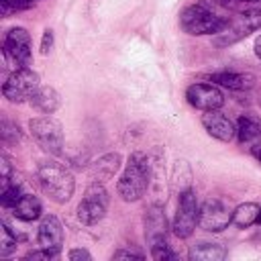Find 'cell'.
Listing matches in <instances>:
<instances>
[{
    "instance_id": "obj_1",
    "label": "cell",
    "mask_w": 261,
    "mask_h": 261,
    "mask_svg": "<svg viewBox=\"0 0 261 261\" xmlns=\"http://www.w3.org/2000/svg\"><path fill=\"white\" fill-rule=\"evenodd\" d=\"M153 177V163L151 159L141 153L135 151L128 155L126 167L116 184V192L124 202H137L143 198V194L147 192L149 184Z\"/></svg>"
},
{
    "instance_id": "obj_2",
    "label": "cell",
    "mask_w": 261,
    "mask_h": 261,
    "mask_svg": "<svg viewBox=\"0 0 261 261\" xmlns=\"http://www.w3.org/2000/svg\"><path fill=\"white\" fill-rule=\"evenodd\" d=\"M37 177H39V184L43 188V192L57 204H65L71 196H73V190H75V179L71 175V171L59 163V161H53V159H47L39 165L37 169Z\"/></svg>"
},
{
    "instance_id": "obj_3",
    "label": "cell",
    "mask_w": 261,
    "mask_h": 261,
    "mask_svg": "<svg viewBox=\"0 0 261 261\" xmlns=\"http://www.w3.org/2000/svg\"><path fill=\"white\" fill-rule=\"evenodd\" d=\"M228 18L216 14L208 4H192L179 14V27L188 35H216L226 27Z\"/></svg>"
},
{
    "instance_id": "obj_4",
    "label": "cell",
    "mask_w": 261,
    "mask_h": 261,
    "mask_svg": "<svg viewBox=\"0 0 261 261\" xmlns=\"http://www.w3.org/2000/svg\"><path fill=\"white\" fill-rule=\"evenodd\" d=\"M257 29H261V8H251V10H243L241 14L228 18L226 27L214 35L212 43L216 47H228L245 37H249L251 33H255Z\"/></svg>"
},
{
    "instance_id": "obj_5",
    "label": "cell",
    "mask_w": 261,
    "mask_h": 261,
    "mask_svg": "<svg viewBox=\"0 0 261 261\" xmlns=\"http://www.w3.org/2000/svg\"><path fill=\"white\" fill-rule=\"evenodd\" d=\"M29 133L43 151H47L51 155H59L63 151V126L57 118H53L49 114L31 118Z\"/></svg>"
},
{
    "instance_id": "obj_6",
    "label": "cell",
    "mask_w": 261,
    "mask_h": 261,
    "mask_svg": "<svg viewBox=\"0 0 261 261\" xmlns=\"http://www.w3.org/2000/svg\"><path fill=\"white\" fill-rule=\"evenodd\" d=\"M196 224H200V204L196 198V192L192 188H186L179 192L177 212L171 224V230L177 239H190L196 230Z\"/></svg>"
},
{
    "instance_id": "obj_7",
    "label": "cell",
    "mask_w": 261,
    "mask_h": 261,
    "mask_svg": "<svg viewBox=\"0 0 261 261\" xmlns=\"http://www.w3.org/2000/svg\"><path fill=\"white\" fill-rule=\"evenodd\" d=\"M108 192L100 181H92L86 192L82 202L77 204V220L86 226H92L96 222H100L106 216L108 210Z\"/></svg>"
},
{
    "instance_id": "obj_8",
    "label": "cell",
    "mask_w": 261,
    "mask_h": 261,
    "mask_svg": "<svg viewBox=\"0 0 261 261\" xmlns=\"http://www.w3.org/2000/svg\"><path fill=\"white\" fill-rule=\"evenodd\" d=\"M41 82H39V73L33 71L31 67H18L14 69L6 82L2 84V96L8 102H27L33 98V94L39 90Z\"/></svg>"
},
{
    "instance_id": "obj_9",
    "label": "cell",
    "mask_w": 261,
    "mask_h": 261,
    "mask_svg": "<svg viewBox=\"0 0 261 261\" xmlns=\"http://www.w3.org/2000/svg\"><path fill=\"white\" fill-rule=\"evenodd\" d=\"M6 65L12 63L14 69L18 67H29L33 63V45H31V35L22 27H14L6 33L4 37V47H2Z\"/></svg>"
},
{
    "instance_id": "obj_10",
    "label": "cell",
    "mask_w": 261,
    "mask_h": 261,
    "mask_svg": "<svg viewBox=\"0 0 261 261\" xmlns=\"http://www.w3.org/2000/svg\"><path fill=\"white\" fill-rule=\"evenodd\" d=\"M232 222V210L226 202L210 198L200 206V226L208 232H222Z\"/></svg>"
},
{
    "instance_id": "obj_11",
    "label": "cell",
    "mask_w": 261,
    "mask_h": 261,
    "mask_svg": "<svg viewBox=\"0 0 261 261\" xmlns=\"http://www.w3.org/2000/svg\"><path fill=\"white\" fill-rule=\"evenodd\" d=\"M186 98H188V102L194 108H198L202 112H206V110H218L224 104L222 92L214 84H206V82L192 84L186 90Z\"/></svg>"
},
{
    "instance_id": "obj_12",
    "label": "cell",
    "mask_w": 261,
    "mask_h": 261,
    "mask_svg": "<svg viewBox=\"0 0 261 261\" xmlns=\"http://www.w3.org/2000/svg\"><path fill=\"white\" fill-rule=\"evenodd\" d=\"M202 126L206 128V133L210 137H214L216 141H222V143H228L237 137V124H232V120L228 116H224L218 110H206L202 114Z\"/></svg>"
},
{
    "instance_id": "obj_13",
    "label": "cell",
    "mask_w": 261,
    "mask_h": 261,
    "mask_svg": "<svg viewBox=\"0 0 261 261\" xmlns=\"http://www.w3.org/2000/svg\"><path fill=\"white\" fill-rule=\"evenodd\" d=\"M37 243L43 249H49L53 253H61V245H63V226L61 220L53 214L43 216L39 230H37Z\"/></svg>"
},
{
    "instance_id": "obj_14",
    "label": "cell",
    "mask_w": 261,
    "mask_h": 261,
    "mask_svg": "<svg viewBox=\"0 0 261 261\" xmlns=\"http://www.w3.org/2000/svg\"><path fill=\"white\" fill-rule=\"evenodd\" d=\"M167 232H169V226H167L165 212L159 206H151L145 214V239L149 247L159 241H167Z\"/></svg>"
},
{
    "instance_id": "obj_15",
    "label": "cell",
    "mask_w": 261,
    "mask_h": 261,
    "mask_svg": "<svg viewBox=\"0 0 261 261\" xmlns=\"http://www.w3.org/2000/svg\"><path fill=\"white\" fill-rule=\"evenodd\" d=\"M120 161H122V157L118 153H106V155L98 157L96 161L90 163V169H88L90 179L92 181H100V184L112 179L114 173L120 169Z\"/></svg>"
},
{
    "instance_id": "obj_16",
    "label": "cell",
    "mask_w": 261,
    "mask_h": 261,
    "mask_svg": "<svg viewBox=\"0 0 261 261\" xmlns=\"http://www.w3.org/2000/svg\"><path fill=\"white\" fill-rule=\"evenodd\" d=\"M208 80L228 90H249L253 86V75L243 71H216L210 73Z\"/></svg>"
},
{
    "instance_id": "obj_17",
    "label": "cell",
    "mask_w": 261,
    "mask_h": 261,
    "mask_svg": "<svg viewBox=\"0 0 261 261\" xmlns=\"http://www.w3.org/2000/svg\"><path fill=\"white\" fill-rule=\"evenodd\" d=\"M226 255H228L226 247H222L220 243H208V241H200L192 245L188 251V257L192 261H222Z\"/></svg>"
},
{
    "instance_id": "obj_18",
    "label": "cell",
    "mask_w": 261,
    "mask_h": 261,
    "mask_svg": "<svg viewBox=\"0 0 261 261\" xmlns=\"http://www.w3.org/2000/svg\"><path fill=\"white\" fill-rule=\"evenodd\" d=\"M257 139H261V118L251 112L241 114L237 120V141L241 145H247Z\"/></svg>"
},
{
    "instance_id": "obj_19",
    "label": "cell",
    "mask_w": 261,
    "mask_h": 261,
    "mask_svg": "<svg viewBox=\"0 0 261 261\" xmlns=\"http://www.w3.org/2000/svg\"><path fill=\"white\" fill-rule=\"evenodd\" d=\"M31 104L43 114H53L61 106V96L51 86H39V90L31 98Z\"/></svg>"
},
{
    "instance_id": "obj_20",
    "label": "cell",
    "mask_w": 261,
    "mask_h": 261,
    "mask_svg": "<svg viewBox=\"0 0 261 261\" xmlns=\"http://www.w3.org/2000/svg\"><path fill=\"white\" fill-rule=\"evenodd\" d=\"M12 214L18 218V220H24V222H31V220H37L41 214H43V206H41V200L33 194H22V198L14 204L12 208Z\"/></svg>"
},
{
    "instance_id": "obj_21",
    "label": "cell",
    "mask_w": 261,
    "mask_h": 261,
    "mask_svg": "<svg viewBox=\"0 0 261 261\" xmlns=\"http://www.w3.org/2000/svg\"><path fill=\"white\" fill-rule=\"evenodd\" d=\"M259 210L261 206L255 202H243L232 210V224L239 228H249L253 224H257L259 218Z\"/></svg>"
},
{
    "instance_id": "obj_22",
    "label": "cell",
    "mask_w": 261,
    "mask_h": 261,
    "mask_svg": "<svg viewBox=\"0 0 261 261\" xmlns=\"http://www.w3.org/2000/svg\"><path fill=\"white\" fill-rule=\"evenodd\" d=\"M22 198V186L16 179H10L6 184H2V192H0V202L4 208H14V204Z\"/></svg>"
},
{
    "instance_id": "obj_23",
    "label": "cell",
    "mask_w": 261,
    "mask_h": 261,
    "mask_svg": "<svg viewBox=\"0 0 261 261\" xmlns=\"http://www.w3.org/2000/svg\"><path fill=\"white\" fill-rule=\"evenodd\" d=\"M16 247H18L16 232H12V228L6 222H2V226H0V257H4V259L10 257L16 251Z\"/></svg>"
},
{
    "instance_id": "obj_24",
    "label": "cell",
    "mask_w": 261,
    "mask_h": 261,
    "mask_svg": "<svg viewBox=\"0 0 261 261\" xmlns=\"http://www.w3.org/2000/svg\"><path fill=\"white\" fill-rule=\"evenodd\" d=\"M0 137L6 145H16L22 141V130L16 122L8 120V118H2V128H0Z\"/></svg>"
},
{
    "instance_id": "obj_25",
    "label": "cell",
    "mask_w": 261,
    "mask_h": 261,
    "mask_svg": "<svg viewBox=\"0 0 261 261\" xmlns=\"http://www.w3.org/2000/svg\"><path fill=\"white\" fill-rule=\"evenodd\" d=\"M149 249H151V257L157 259V261H169V259H175V253L171 251V247H169L167 241H159V243L151 245Z\"/></svg>"
},
{
    "instance_id": "obj_26",
    "label": "cell",
    "mask_w": 261,
    "mask_h": 261,
    "mask_svg": "<svg viewBox=\"0 0 261 261\" xmlns=\"http://www.w3.org/2000/svg\"><path fill=\"white\" fill-rule=\"evenodd\" d=\"M57 257H59V253H53V251H49V249L39 247L37 251H29V253L24 255V261H39V259L51 261V259H57Z\"/></svg>"
},
{
    "instance_id": "obj_27",
    "label": "cell",
    "mask_w": 261,
    "mask_h": 261,
    "mask_svg": "<svg viewBox=\"0 0 261 261\" xmlns=\"http://www.w3.org/2000/svg\"><path fill=\"white\" fill-rule=\"evenodd\" d=\"M114 259H145V253L143 251H139V249H135V247H128V249H118V251H114V255H112Z\"/></svg>"
},
{
    "instance_id": "obj_28",
    "label": "cell",
    "mask_w": 261,
    "mask_h": 261,
    "mask_svg": "<svg viewBox=\"0 0 261 261\" xmlns=\"http://www.w3.org/2000/svg\"><path fill=\"white\" fill-rule=\"evenodd\" d=\"M53 47V31L51 29H45L43 31V39H41V53L47 55Z\"/></svg>"
},
{
    "instance_id": "obj_29",
    "label": "cell",
    "mask_w": 261,
    "mask_h": 261,
    "mask_svg": "<svg viewBox=\"0 0 261 261\" xmlns=\"http://www.w3.org/2000/svg\"><path fill=\"white\" fill-rule=\"evenodd\" d=\"M67 259H69V261H82V259L90 261L92 255H90V251H86V249H71V251L67 253Z\"/></svg>"
},
{
    "instance_id": "obj_30",
    "label": "cell",
    "mask_w": 261,
    "mask_h": 261,
    "mask_svg": "<svg viewBox=\"0 0 261 261\" xmlns=\"http://www.w3.org/2000/svg\"><path fill=\"white\" fill-rule=\"evenodd\" d=\"M251 155L261 163V143H259V145H255V147H251Z\"/></svg>"
},
{
    "instance_id": "obj_31",
    "label": "cell",
    "mask_w": 261,
    "mask_h": 261,
    "mask_svg": "<svg viewBox=\"0 0 261 261\" xmlns=\"http://www.w3.org/2000/svg\"><path fill=\"white\" fill-rule=\"evenodd\" d=\"M255 55L261 59V37H257V41H255Z\"/></svg>"
},
{
    "instance_id": "obj_32",
    "label": "cell",
    "mask_w": 261,
    "mask_h": 261,
    "mask_svg": "<svg viewBox=\"0 0 261 261\" xmlns=\"http://www.w3.org/2000/svg\"><path fill=\"white\" fill-rule=\"evenodd\" d=\"M239 2H261V0H239Z\"/></svg>"
},
{
    "instance_id": "obj_33",
    "label": "cell",
    "mask_w": 261,
    "mask_h": 261,
    "mask_svg": "<svg viewBox=\"0 0 261 261\" xmlns=\"http://www.w3.org/2000/svg\"><path fill=\"white\" fill-rule=\"evenodd\" d=\"M257 224H261V210H259V218H257Z\"/></svg>"
}]
</instances>
